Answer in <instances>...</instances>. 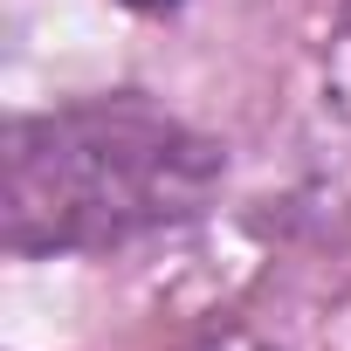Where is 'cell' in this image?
<instances>
[{"mask_svg":"<svg viewBox=\"0 0 351 351\" xmlns=\"http://www.w3.org/2000/svg\"><path fill=\"white\" fill-rule=\"evenodd\" d=\"M131 8H165V0H131Z\"/></svg>","mask_w":351,"mask_h":351,"instance_id":"cell-2","label":"cell"},{"mask_svg":"<svg viewBox=\"0 0 351 351\" xmlns=\"http://www.w3.org/2000/svg\"><path fill=\"white\" fill-rule=\"evenodd\" d=\"M214 180V152L145 104L35 117L8 138L0 207L8 248H83L186 214Z\"/></svg>","mask_w":351,"mask_h":351,"instance_id":"cell-1","label":"cell"}]
</instances>
